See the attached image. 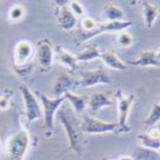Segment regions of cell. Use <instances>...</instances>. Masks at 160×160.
Wrapping results in <instances>:
<instances>
[{"label": "cell", "mask_w": 160, "mask_h": 160, "mask_svg": "<svg viewBox=\"0 0 160 160\" xmlns=\"http://www.w3.org/2000/svg\"><path fill=\"white\" fill-rule=\"evenodd\" d=\"M68 8L71 9V12L74 14L76 18H80V19H82V18L85 16L84 6L80 4L79 1H76V0L68 1Z\"/></svg>", "instance_id": "obj_27"}, {"label": "cell", "mask_w": 160, "mask_h": 160, "mask_svg": "<svg viewBox=\"0 0 160 160\" xmlns=\"http://www.w3.org/2000/svg\"><path fill=\"white\" fill-rule=\"evenodd\" d=\"M160 121V103H154L151 108V112L148 114L144 121V125L148 129L156 125Z\"/></svg>", "instance_id": "obj_24"}, {"label": "cell", "mask_w": 160, "mask_h": 160, "mask_svg": "<svg viewBox=\"0 0 160 160\" xmlns=\"http://www.w3.org/2000/svg\"><path fill=\"white\" fill-rule=\"evenodd\" d=\"M140 6H142V13H143L145 27L151 29L159 15V7L157 5L152 4L151 1H142Z\"/></svg>", "instance_id": "obj_17"}, {"label": "cell", "mask_w": 160, "mask_h": 160, "mask_svg": "<svg viewBox=\"0 0 160 160\" xmlns=\"http://www.w3.org/2000/svg\"><path fill=\"white\" fill-rule=\"evenodd\" d=\"M13 96V91L6 89L0 95V110H7L11 106V99Z\"/></svg>", "instance_id": "obj_28"}, {"label": "cell", "mask_w": 160, "mask_h": 160, "mask_svg": "<svg viewBox=\"0 0 160 160\" xmlns=\"http://www.w3.org/2000/svg\"><path fill=\"white\" fill-rule=\"evenodd\" d=\"M159 154H160V150H159Z\"/></svg>", "instance_id": "obj_32"}, {"label": "cell", "mask_w": 160, "mask_h": 160, "mask_svg": "<svg viewBox=\"0 0 160 160\" xmlns=\"http://www.w3.org/2000/svg\"><path fill=\"white\" fill-rule=\"evenodd\" d=\"M26 14V9L22 5H14L11 7V9L8 11V19L13 22L20 21Z\"/></svg>", "instance_id": "obj_25"}, {"label": "cell", "mask_w": 160, "mask_h": 160, "mask_svg": "<svg viewBox=\"0 0 160 160\" xmlns=\"http://www.w3.org/2000/svg\"><path fill=\"white\" fill-rule=\"evenodd\" d=\"M73 32H74L73 37H74L77 45H80L87 41L92 40L93 37H96L102 34L100 30V23H98L89 16H84L82 19H80L78 21L77 28Z\"/></svg>", "instance_id": "obj_5"}, {"label": "cell", "mask_w": 160, "mask_h": 160, "mask_svg": "<svg viewBox=\"0 0 160 160\" xmlns=\"http://www.w3.org/2000/svg\"><path fill=\"white\" fill-rule=\"evenodd\" d=\"M64 98L71 103L73 110L77 114L84 112L85 109L88 107V96L86 95H78L72 92H68L64 94Z\"/></svg>", "instance_id": "obj_19"}, {"label": "cell", "mask_w": 160, "mask_h": 160, "mask_svg": "<svg viewBox=\"0 0 160 160\" xmlns=\"http://www.w3.org/2000/svg\"><path fill=\"white\" fill-rule=\"evenodd\" d=\"M51 160H57V158H55V159H51Z\"/></svg>", "instance_id": "obj_31"}, {"label": "cell", "mask_w": 160, "mask_h": 160, "mask_svg": "<svg viewBox=\"0 0 160 160\" xmlns=\"http://www.w3.org/2000/svg\"><path fill=\"white\" fill-rule=\"evenodd\" d=\"M133 160H160V154L158 151H153L146 148H138L133 151Z\"/></svg>", "instance_id": "obj_22"}, {"label": "cell", "mask_w": 160, "mask_h": 160, "mask_svg": "<svg viewBox=\"0 0 160 160\" xmlns=\"http://www.w3.org/2000/svg\"><path fill=\"white\" fill-rule=\"evenodd\" d=\"M80 128L82 133L87 135H99V133H109V132H120V127L118 123H109V122H103V121L96 120L94 117L85 115L81 118L80 122Z\"/></svg>", "instance_id": "obj_7"}, {"label": "cell", "mask_w": 160, "mask_h": 160, "mask_svg": "<svg viewBox=\"0 0 160 160\" xmlns=\"http://www.w3.org/2000/svg\"><path fill=\"white\" fill-rule=\"evenodd\" d=\"M56 58L59 62V64L68 68L71 71H76L78 68L77 56L73 55L72 52L68 51V49H65L64 47H62V45H57L56 47Z\"/></svg>", "instance_id": "obj_16"}, {"label": "cell", "mask_w": 160, "mask_h": 160, "mask_svg": "<svg viewBox=\"0 0 160 160\" xmlns=\"http://www.w3.org/2000/svg\"><path fill=\"white\" fill-rule=\"evenodd\" d=\"M112 78L109 71L103 68H98L95 70H89L82 73L80 78L81 87H92L96 85H110Z\"/></svg>", "instance_id": "obj_11"}, {"label": "cell", "mask_w": 160, "mask_h": 160, "mask_svg": "<svg viewBox=\"0 0 160 160\" xmlns=\"http://www.w3.org/2000/svg\"><path fill=\"white\" fill-rule=\"evenodd\" d=\"M133 22L132 21H106V22H101L100 23V30L101 32H124L125 29L131 27Z\"/></svg>", "instance_id": "obj_20"}, {"label": "cell", "mask_w": 160, "mask_h": 160, "mask_svg": "<svg viewBox=\"0 0 160 160\" xmlns=\"http://www.w3.org/2000/svg\"><path fill=\"white\" fill-rule=\"evenodd\" d=\"M53 45L51 40L43 38L37 42L36 48V62L42 72H49L53 64Z\"/></svg>", "instance_id": "obj_10"}, {"label": "cell", "mask_w": 160, "mask_h": 160, "mask_svg": "<svg viewBox=\"0 0 160 160\" xmlns=\"http://www.w3.org/2000/svg\"><path fill=\"white\" fill-rule=\"evenodd\" d=\"M159 103H160V102H159Z\"/></svg>", "instance_id": "obj_33"}, {"label": "cell", "mask_w": 160, "mask_h": 160, "mask_svg": "<svg viewBox=\"0 0 160 160\" xmlns=\"http://www.w3.org/2000/svg\"><path fill=\"white\" fill-rule=\"evenodd\" d=\"M19 89L22 94V98H23L24 112H26L28 124L43 117L42 107H41L40 101L37 99V96L35 95V93H32L27 85H21Z\"/></svg>", "instance_id": "obj_6"}, {"label": "cell", "mask_w": 160, "mask_h": 160, "mask_svg": "<svg viewBox=\"0 0 160 160\" xmlns=\"http://www.w3.org/2000/svg\"><path fill=\"white\" fill-rule=\"evenodd\" d=\"M115 99L117 102V110H118V127H120V132L118 133H128L131 131V127L128 125L129 115L131 110L132 106L136 101L135 94H124L120 89L115 93Z\"/></svg>", "instance_id": "obj_4"}, {"label": "cell", "mask_w": 160, "mask_h": 160, "mask_svg": "<svg viewBox=\"0 0 160 160\" xmlns=\"http://www.w3.org/2000/svg\"><path fill=\"white\" fill-rule=\"evenodd\" d=\"M129 64L132 66H143V68H148V66H153V68H160V62L158 60L156 56V51L153 50H145L140 53L138 58L133 60H129Z\"/></svg>", "instance_id": "obj_15"}, {"label": "cell", "mask_w": 160, "mask_h": 160, "mask_svg": "<svg viewBox=\"0 0 160 160\" xmlns=\"http://www.w3.org/2000/svg\"></svg>", "instance_id": "obj_34"}, {"label": "cell", "mask_w": 160, "mask_h": 160, "mask_svg": "<svg viewBox=\"0 0 160 160\" xmlns=\"http://www.w3.org/2000/svg\"><path fill=\"white\" fill-rule=\"evenodd\" d=\"M55 120L58 121L66 131V136L68 139V150H72L80 154L82 148L84 133L80 128L81 120L78 118L77 112L70 107H60L57 112Z\"/></svg>", "instance_id": "obj_1"}, {"label": "cell", "mask_w": 160, "mask_h": 160, "mask_svg": "<svg viewBox=\"0 0 160 160\" xmlns=\"http://www.w3.org/2000/svg\"><path fill=\"white\" fill-rule=\"evenodd\" d=\"M117 160H133V158L130 157V156H122V157H120Z\"/></svg>", "instance_id": "obj_29"}, {"label": "cell", "mask_w": 160, "mask_h": 160, "mask_svg": "<svg viewBox=\"0 0 160 160\" xmlns=\"http://www.w3.org/2000/svg\"><path fill=\"white\" fill-rule=\"evenodd\" d=\"M112 104H114V101L104 93H94L91 96H88V108L92 114H96L102 108L109 107Z\"/></svg>", "instance_id": "obj_14"}, {"label": "cell", "mask_w": 160, "mask_h": 160, "mask_svg": "<svg viewBox=\"0 0 160 160\" xmlns=\"http://www.w3.org/2000/svg\"><path fill=\"white\" fill-rule=\"evenodd\" d=\"M30 145V133L27 129L22 128L14 133L5 145L6 160H23Z\"/></svg>", "instance_id": "obj_3"}, {"label": "cell", "mask_w": 160, "mask_h": 160, "mask_svg": "<svg viewBox=\"0 0 160 160\" xmlns=\"http://www.w3.org/2000/svg\"><path fill=\"white\" fill-rule=\"evenodd\" d=\"M102 50H101L96 44H91V45H88L84 50H81V51L77 55V60H78V63L79 62H85V63H87V62H91L93 59H96V58H100L101 55H102Z\"/></svg>", "instance_id": "obj_21"}, {"label": "cell", "mask_w": 160, "mask_h": 160, "mask_svg": "<svg viewBox=\"0 0 160 160\" xmlns=\"http://www.w3.org/2000/svg\"><path fill=\"white\" fill-rule=\"evenodd\" d=\"M57 5L55 9V18L57 24L64 32H73L78 26V19L68 8V1H56Z\"/></svg>", "instance_id": "obj_9"}, {"label": "cell", "mask_w": 160, "mask_h": 160, "mask_svg": "<svg viewBox=\"0 0 160 160\" xmlns=\"http://www.w3.org/2000/svg\"><path fill=\"white\" fill-rule=\"evenodd\" d=\"M116 42L121 48H129V47H131L132 44H133L135 38H133V36H132L131 34H129V32H121L120 34L117 35Z\"/></svg>", "instance_id": "obj_26"}, {"label": "cell", "mask_w": 160, "mask_h": 160, "mask_svg": "<svg viewBox=\"0 0 160 160\" xmlns=\"http://www.w3.org/2000/svg\"><path fill=\"white\" fill-rule=\"evenodd\" d=\"M103 14L107 21H124V13L116 5L109 4L103 8Z\"/></svg>", "instance_id": "obj_23"}, {"label": "cell", "mask_w": 160, "mask_h": 160, "mask_svg": "<svg viewBox=\"0 0 160 160\" xmlns=\"http://www.w3.org/2000/svg\"><path fill=\"white\" fill-rule=\"evenodd\" d=\"M80 86V78L72 77L70 74H60L56 79L55 84L52 86L53 94L56 98L64 96L65 93L71 92L72 89Z\"/></svg>", "instance_id": "obj_12"}, {"label": "cell", "mask_w": 160, "mask_h": 160, "mask_svg": "<svg viewBox=\"0 0 160 160\" xmlns=\"http://www.w3.org/2000/svg\"><path fill=\"white\" fill-rule=\"evenodd\" d=\"M138 140L143 145V148H150L153 151L160 150V130L158 128H150L146 132L138 135Z\"/></svg>", "instance_id": "obj_13"}, {"label": "cell", "mask_w": 160, "mask_h": 160, "mask_svg": "<svg viewBox=\"0 0 160 160\" xmlns=\"http://www.w3.org/2000/svg\"><path fill=\"white\" fill-rule=\"evenodd\" d=\"M100 58L104 64L112 70H115V71H125L127 70V64L114 52L103 51Z\"/></svg>", "instance_id": "obj_18"}, {"label": "cell", "mask_w": 160, "mask_h": 160, "mask_svg": "<svg viewBox=\"0 0 160 160\" xmlns=\"http://www.w3.org/2000/svg\"><path fill=\"white\" fill-rule=\"evenodd\" d=\"M156 56H157V58H158V60L160 62V49H158L156 51Z\"/></svg>", "instance_id": "obj_30"}, {"label": "cell", "mask_w": 160, "mask_h": 160, "mask_svg": "<svg viewBox=\"0 0 160 160\" xmlns=\"http://www.w3.org/2000/svg\"><path fill=\"white\" fill-rule=\"evenodd\" d=\"M35 95L41 101L42 104V112H43V133L45 137H52L55 132V117L60 108V106L64 103L65 98H55L51 99L43 94L42 92H36Z\"/></svg>", "instance_id": "obj_2"}, {"label": "cell", "mask_w": 160, "mask_h": 160, "mask_svg": "<svg viewBox=\"0 0 160 160\" xmlns=\"http://www.w3.org/2000/svg\"><path fill=\"white\" fill-rule=\"evenodd\" d=\"M34 55V47L28 41H21L15 45L13 52L14 70L16 73L21 74L22 71H29L28 63Z\"/></svg>", "instance_id": "obj_8"}]
</instances>
